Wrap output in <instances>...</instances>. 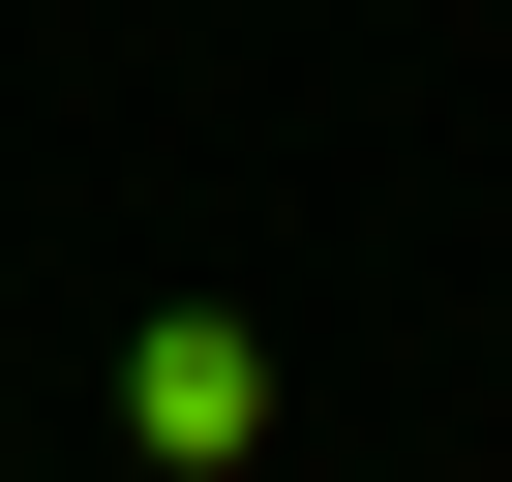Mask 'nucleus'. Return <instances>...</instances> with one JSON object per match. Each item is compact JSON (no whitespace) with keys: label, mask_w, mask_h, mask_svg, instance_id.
Masks as SVG:
<instances>
[{"label":"nucleus","mask_w":512,"mask_h":482,"mask_svg":"<svg viewBox=\"0 0 512 482\" xmlns=\"http://www.w3.org/2000/svg\"><path fill=\"white\" fill-rule=\"evenodd\" d=\"M121 452L151 482H241V452H272V332H241V302H151L121 332Z\"/></svg>","instance_id":"1"}]
</instances>
